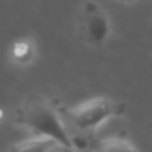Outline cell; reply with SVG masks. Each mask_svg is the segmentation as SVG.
<instances>
[{
    "label": "cell",
    "instance_id": "1",
    "mask_svg": "<svg viewBox=\"0 0 152 152\" xmlns=\"http://www.w3.org/2000/svg\"><path fill=\"white\" fill-rule=\"evenodd\" d=\"M15 119L17 124L28 128L34 136H48L63 143L67 149L75 148L73 139L63 125L58 112L46 100L33 99L27 102L18 109Z\"/></svg>",
    "mask_w": 152,
    "mask_h": 152
},
{
    "label": "cell",
    "instance_id": "2",
    "mask_svg": "<svg viewBox=\"0 0 152 152\" xmlns=\"http://www.w3.org/2000/svg\"><path fill=\"white\" fill-rule=\"evenodd\" d=\"M125 112V104L106 99L97 97L87 100L75 107L66 110L69 121L81 131H94L104 121L113 116H119Z\"/></svg>",
    "mask_w": 152,
    "mask_h": 152
},
{
    "label": "cell",
    "instance_id": "3",
    "mask_svg": "<svg viewBox=\"0 0 152 152\" xmlns=\"http://www.w3.org/2000/svg\"><path fill=\"white\" fill-rule=\"evenodd\" d=\"M81 24H82V31H84L85 37L91 43L100 45V43L106 42V39L109 37L110 24H109L107 15L93 0H88L82 6Z\"/></svg>",
    "mask_w": 152,
    "mask_h": 152
},
{
    "label": "cell",
    "instance_id": "4",
    "mask_svg": "<svg viewBox=\"0 0 152 152\" xmlns=\"http://www.w3.org/2000/svg\"><path fill=\"white\" fill-rule=\"evenodd\" d=\"M11 149H14V151H42V152L45 151V152H48V151H64L67 148L52 137L33 136L31 139H27L24 142L14 145Z\"/></svg>",
    "mask_w": 152,
    "mask_h": 152
},
{
    "label": "cell",
    "instance_id": "5",
    "mask_svg": "<svg viewBox=\"0 0 152 152\" xmlns=\"http://www.w3.org/2000/svg\"><path fill=\"white\" fill-rule=\"evenodd\" d=\"M34 48L33 43L28 40H17L11 48V57L18 64H27L33 60Z\"/></svg>",
    "mask_w": 152,
    "mask_h": 152
},
{
    "label": "cell",
    "instance_id": "6",
    "mask_svg": "<svg viewBox=\"0 0 152 152\" xmlns=\"http://www.w3.org/2000/svg\"><path fill=\"white\" fill-rule=\"evenodd\" d=\"M99 151H136V146L130 143V140L122 137H107L99 140V143L94 146Z\"/></svg>",
    "mask_w": 152,
    "mask_h": 152
},
{
    "label": "cell",
    "instance_id": "7",
    "mask_svg": "<svg viewBox=\"0 0 152 152\" xmlns=\"http://www.w3.org/2000/svg\"><path fill=\"white\" fill-rule=\"evenodd\" d=\"M3 116V113H2V110H0V118H2Z\"/></svg>",
    "mask_w": 152,
    "mask_h": 152
}]
</instances>
